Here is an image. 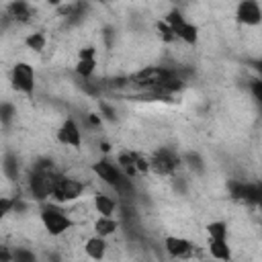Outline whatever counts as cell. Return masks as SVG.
Masks as SVG:
<instances>
[{"label":"cell","mask_w":262,"mask_h":262,"mask_svg":"<svg viewBox=\"0 0 262 262\" xmlns=\"http://www.w3.org/2000/svg\"><path fill=\"white\" fill-rule=\"evenodd\" d=\"M41 223H43V227H45V231L49 233V235H61V233H66L68 229H72V225H74V221H72V217L66 213V209H61L59 207V203H51V205H43V209H41Z\"/></svg>","instance_id":"obj_1"},{"label":"cell","mask_w":262,"mask_h":262,"mask_svg":"<svg viewBox=\"0 0 262 262\" xmlns=\"http://www.w3.org/2000/svg\"><path fill=\"white\" fill-rule=\"evenodd\" d=\"M84 192V182L74 178V176H66L59 172L55 184H53V190H51V201L59 203V205H66V203H72L76 199H80Z\"/></svg>","instance_id":"obj_2"},{"label":"cell","mask_w":262,"mask_h":262,"mask_svg":"<svg viewBox=\"0 0 262 262\" xmlns=\"http://www.w3.org/2000/svg\"><path fill=\"white\" fill-rule=\"evenodd\" d=\"M164 20L174 29L178 41H182V43H186V45H194V43H196V39H199V29H196V25H192L190 20H186L180 10H170V12L164 16Z\"/></svg>","instance_id":"obj_3"},{"label":"cell","mask_w":262,"mask_h":262,"mask_svg":"<svg viewBox=\"0 0 262 262\" xmlns=\"http://www.w3.org/2000/svg\"><path fill=\"white\" fill-rule=\"evenodd\" d=\"M178 166H180V158L168 147H160L149 156V172L158 176H170L176 172Z\"/></svg>","instance_id":"obj_4"},{"label":"cell","mask_w":262,"mask_h":262,"mask_svg":"<svg viewBox=\"0 0 262 262\" xmlns=\"http://www.w3.org/2000/svg\"><path fill=\"white\" fill-rule=\"evenodd\" d=\"M10 82L16 92L33 94L35 90V70L27 61H16L10 70Z\"/></svg>","instance_id":"obj_5"},{"label":"cell","mask_w":262,"mask_h":262,"mask_svg":"<svg viewBox=\"0 0 262 262\" xmlns=\"http://www.w3.org/2000/svg\"><path fill=\"white\" fill-rule=\"evenodd\" d=\"M235 18L244 27H258L262 23V8L258 0H239L235 8Z\"/></svg>","instance_id":"obj_6"},{"label":"cell","mask_w":262,"mask_h":262,"mask_svg":"<svg viewBox=\"0 0 262 262\" xmlns=\"http://www.w3.org/2000/svg\"><path fill=\"white\" fill-rule=\"evenodd\" d=\"M57 141L61 145H70L74 149H80L82 147V131H80V125L74 119H66L59 125V129H57Z\"/></svg>","instance_id":"obj_7"},{"label":"cell","mask_w":262,"mask_h":262,"mask_svg":"<svg viewBox=\"0 0 262 262\" xmlns=\"http://www.w3.org/2000/svg\"><path fill=\"white\" fill-rule=\"evenodd\" d=\"M33 16H35V10L29 0H10L6 4V18H10L16 25L31 23Z\"/></svg>","instance_id":"obj_8"},{"label":"cell","mask_w":262,"mask_h":262,"mask_svg":"<svg viewBox=\"0 0 262 262\" xmlns=\"http://www.w3.org/2000/svg\"><path fill=\"white\" fill-rule=\"evenodd\" d=\"M94 70H96V49H94V47H84V49H80L78 63H76L78 76H82V78H92Z\"/></svg>","instance_id":"obj_9"},{"label":"cell","mask_w":262,"mask_h":262,"mask_svg":"<svg viewBox=\"0 0 262 262\" xmlns=\"http://www.w3.org/2000/svg\"><path fill=\"white\" fill-rule=\"evenodd\" d=\"M164 248L172 258H184L192 252V242L180 235H168L164 239Z\"/></svg>","instance_id":"obj_10"},{"label":"cell","mask_w":262,"mask_h":262,"mask_svg":"<svg viewBox=\"0 0 262 262\" xmlns=\"http://www.w3.org/2000/svg\"><path fill=\"white\" fill-rule=\"evenodd\" d=\"M106 248H108L106 237H102V235H98V233L92 235V237H88L86 244H84V252H86V256L92 258V260H100V258H104Z\"/></svg>","instance_id":"obj_11"},{"label":"cell","mask_w":262,"mask_h":262,"mask_svg":"<svg viewBox=\"0 0 262 262\" xmlns=\"http://www.w3.org/2000/svg\"><path fill=\"white\" fill-rule=\"evenodd\" d=\"M94 209L98 215H104V217H113L115 211H117V201L104 192H96L94 194Z\"/></svg>","instance_id":"obj_12"},{"label":"cell","mask_w":262,"mask_h":262,"mask_svg":"<svg viewBox=\"0 0 262 262\" xmlns=\"http://www.w3.org/2000/svg\"><path fill=\"white\" fill-rule=\"evenodd\" d=\"M119 229V221L115 217H104V215H98V219L94 221V231L102 237H108L113 235L115 231Z\"/></svg>","instance_id":"obj_13"},{"label":"cell","mask_w":262,"mask_h":262,"mask_svg":"<svg viewBox=\"0 0 262 262\" xmlns=\"http://www.w3.org/2000/svg\"><path fill=\"white\" fill-rule=\"evenodd\" d=\"M209 254L217 260H229L231 250L227 239H209Z\"/></svg>","instance_id":"obj_14"},{"label":"cell","mask_w":262,"mask_h":262,"mask_svg":"<svg viewBox=\"0 0 262 262\" xmlns=\"http://www.w3.org/2000/svg\"><path fill=\"white\" fill-rule=\"evenodd\" d=\"M207 233H209V239H227L229 227L225 221H211L207 225Z\"/></svg>","instance_id":"obj_15"},{"label":"cell","mask_w":262,"mask_h":262,"mask_svg":"<svg viewBox=\"0 0 262 262\" xmlns=\"http://www.w3.org/2000/svg\"><path fill=\"white\" fill-rule=\"evenodd\" d=\"M25 43H27V47H29V49H33V51H43V49H45L47 39H45V35H43V33L35 31V33H31V35L25 39Z\"/></svg>","instance_id":"obj_16"},{"label":"cell","mask_w":262,"mask_h":262,"mask_svg":"<svg viewBox=\"0 0 262 262\" xmlns=\"http://www.w3.org/2000/svg\"><path fill=\"white\" fill-rule=\"evenodd\" d=\"M4 174L8 176V178H16V174H18V164H16V156H12V154H6L4 156Z\"/></svg>","instance_id":"obj_17"},{"label":"cell","mask_w":262,"mask_h":262,"mask_svg":"<svg viewBox=\"0 0 262 262\" xmlns=\"http://www.w3.org/2000/svg\"><path fill=\"white\" fill-rule=\"evenodd\" d=\"M12 115H14V106L10 102H2V106H0V119H2V125L4 127L10 123Z\"/></svg>","instance_id":"obj_18"},{"label":"cell","mask_w":262,"mask_h":262,"mask_svg":"<svg viewBox=\"0 0 262 262\" xmlns=\"http://www.w3.org/2000/svg\"><path fill=\"white\" fill-rule=\"evenodd\" d=\"M250 92L256 98V102L262 104V78H256V80L250 82Z\"/></svg>","instance_id":"obj_19"},{"label":"cell","mask_w":262,"mask_h":262,"mask_svg":"<svg viewBox=\"0 0 262 262\" xmlns=\"http://www.w3.org/2000/svg\"><path fill=\"white\" fill-rule=\"evenodd\" d=\"M14 205H16V199L2 196L0 199V215H8L10 211H14Z\"/></svg>","instance_id":"obj_20"},{"label":"cell","mask_w":262,"mask_h":262,"mask_svg":"<svg viewBox=\"0 0 262 262\" xmlns=\"http://www.w3.org/2000/svg\"><path fill=\"white\" fill-rule=\"evenodd\" d=\"M12 254H14V260H16V262H33V260H35V254L29 252V250H23V248L14 250Z\"/></svg>","instance_id":"obj_21"},{"label":"cell","mask_w":262,"mask_h":262,"mask_svg":"<svg viewBox=\"0 0 262 262\" xmlns=\"http://www.w3.org/2000/svg\"><path fill=\"white\" fill-rule=\"evenodd\" d=\"M98 106H100V111L104 113V117H106V119H115V108H111L106 102H100Z\"/></svg>","instance_id":"obj_22"},{"label":"cell","mask_w":262,"mask_h":262,"mask_svg":"<svg viewBox=\"0 0 262 262\" xmlns=\"http://www.w3.org/2000/svg\"><path fill=\"white\" fill-rule=\"evenodd\" d=\"M256 72L260 74V78H262V59L260 61H256Z\"/></svg>","instance_id":"obj_23"},{"label":"cell","mask_w":262,"mask_h":262,"mask_svg":"<svg viewBox=\"0 0 262 262\" xmlns=\"http://www.w3.org/2000/svg\"><path fill=\"white\" fill-rule=\"evenodd\" d=\"M45 2H47V4H53V6H57L61 0H45Z\"/></svg>","instance_id":"obj_24"}]
</instances>
